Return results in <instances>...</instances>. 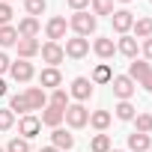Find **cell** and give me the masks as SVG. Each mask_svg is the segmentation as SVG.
<instances>
[{
    "label": "cell",
    "instance_id": "cell-1",
    "mask_svg": "<svg viewBox=\"0 0 152 152\" xmlns=\"http://www.w3.org/2000/svg\"><path fill=\"white\" fill-rule=\"evenodd\" d=\"M96 24H99V18L93 15V12H87V9H81V12H75L72 18H69V27L75 30V36H90V33H96Z\"/></svg>",
    "mask_w": 152,
    "mask_h": 152
},
{
    "label": "cell",
    "instance_id": "cell-2",
    "mask_svg": "<svg viewBox=\"0 0 152 152\" xmlns=\"http://www.w3.org/2000/svg\"><path fill=\"white\" fill-rule=\"evenodd\" d=\"M63 122H66L69 128H84V125L90 122V110H87L84 104H78V102H75V104H69V107H66Z\"/></svg>",
    "mask_w": 152,
    "mask_h": 152
},
{
    "label": "cell",
    "instance_id": "cell-3",
    "mask_svg": "<svg viewBox=\"0 0 152 152\" xmlns=\"http://www.w3.org/2000/svg\"><path fill=\"white\" fill-rule=\"evenodd\" d=\"M110 87H113V96L119 102H131V96L137 93V84L128 78V75H116V78L110 81Z\"/></svg>",
    "mask_w": 152,
    "mask_h": 152
},
{
    "label": "cell",
    "instance_id": "cell-4",
    "mask_svg": "<svg viewBox=\"0 0 152 152\" xmlns=\"http://www.w3.org/2000/svg\"><path fill=\"white\" fill-rule=\"evenodd\" d=\"M9 75H12L15 84H30L36 72H33V63L30 60H15V63H9Z\"/></svg>",
    "mask_w": 152,
    "mask_h": 152
},
{
    "label": "cell",
    "instance_id": "cell-5",
    "mask_svg": "<svg viewBox=\"0 0 152 152\" xmlns=\"http://www.w3.org/2000/svg\"><path fill=\"white\" fill-rule=\"evenodd\" d=\"M63 54H66V57H72V60H84V57L90 54V39H84V36L66 39V48H63Z\"/></svg>",
    "mask_w": 152,
    "mask_h": 152
},
{
    "label": "cell",
    "instance_id": "cell-6",
    "mask_svg": "<svg viewBox=\"0 0 152 152\" xmlns=\"http://www.w3.org/2000/svg\"><path fill=\"white\" fill-rule=\"evenodd\" d=\"M110 24H113V30H116L119 36H125V33L134 27V12H131V9H113Z\"/></svg>",
    "mask_w": 152,
    "mask_h": 152
},
{
    "label": "cell",
    "instance_id": "cell-7",
    "mask_svg": "<svg viewBox=\"0 0 152 152\" xmlns=\"http://www.w3.org/2000/svg\"><path fill=\"white\" fill-rule=\"evenodd\" d=\"M39 54H42V60H45L51 69H57V66L66 60V54H63V45H60V42H45V45L39 48Z\"/></svg>",
    "mask_w": 152,
    "mask_h": 152
},
{
    "label": "cell",
    "instance_id": "cell-8",
    "mask_svg": "<svg viewBox=\"0 0 152 152\" xmlns=\"http://www.w3.org/2000/svg\"><path fill=\"white\" fill-rule=\"evenodd\" d=\"M69 96L78 102V104H84V102L93 96V81H90V78H75L72 87H69Z\"/></svg>",
    "mask_w": 152,
    "mask_h": 152
},
{
    "label": "cell",
    "instance_id": "cell-9",
    "mask_svg": "<svg viewBox=\"0 0 152 152\" xmlns=\"http://www.w3.org/2000/svg\"><path fill=\"white\" fill-rule=\"evenodd\" d=\"M66 30H69V21H66L63 15H54V18L45 24V36H48V42H60V39H66Z\"/></svg>",
    "mask_w": 152,
    "mask_h": 152
},
{
    "label": "cell",
    "instance_id": "cell-10",
    "mask_svg": "<svg viewBox=\"0 0 152 152\" xmlns=\"http://www.w3.org/2000/svg\"><path fill=\"white\" fill-rule=\"evenodd\" d=\"M24 99H27V107L30 110H45L48 107V96L42 87H27L24 90Z\"/></svg>",
    "mask_w": 152,
    "mask_h": 152
},
{
    "label": "cell",
    "instance_id": "cell-11",
    "mask_svg": "<svg viewBox=\"0 0 152 152\" xmlns=\"http://www.w3.org/2000/svg\"><path fill=\"white\" fill-rule=\"evenodd\" d=\"M39 131H42V122H39V116H33V113L21 116V122H18V134H21L24 140H33Z\"/></svg>",
    "mask_w": 152,
    "mask_h": 152
},
{
    "label": "cell",
    "instance_id": "cell-12",
    "mask_svg": "<svg viewBox=\"0 0 152 152\" xmlns=\"http://www.w3.org/2000/svg\"><path fill=\"white\" fill-rule=\"evenodd\" d=\"M63 113H66V107H54V104H48V107L42 110L39 122H42V125H48V128H60V122H63Z\"/></svg>",
    "mask_w": 152,
    "mask_h": 152
},
{
    "label": "cell",
    "instance_id": "cell-13",
    "mask_svg": "<svg viewBox=\"0 0 152 152\" xmlns=\"http://www.w3.org/2000/svg\"><path fill=\"white\" fill-rule=\"evenodd\" d=\"M15 30H18V39H36V36H39V18H30V15H27V18L18 21Z\"/></svg>",
    "mask_w": 152,
    "mask_h": 152
},
{
    "label": "cell",
    "instance_id": "cell-14",
    "mask_svg": "<svg viewBox=\"0 0 152 152\" xmlns=\"http://www.w3.org/2000/svg\"><path fill=\"white\" fill-rule=\"evenodd\" d=\"M137 48H140V42L134 39V36H119V42H116V51L122 54V57H128V60H137Z\"/></svg>",
    "mask_w": 152,
    "mask_h": 152
},
{
    "label": "cell",
    "instance_id": "cell-15",
    "mask_svg": "<svg viewBox=\"0 0 152 152\" xmlns=\"http://www.w3.org/2000/svg\"><path fill=\"white\" fill-rule=\"evenodd\" d=\"M51 146H57L60 152H69V149L75 146V137H72L66 128H54V131H51Z\"/></svg>",
    "mask_w": 152,
    "mask_h": 152
},
{
    "label": "cell",
    "instance_id": "cell-16",
    "mask_svg": "<svg viewBox=\"0 0 152 152\" xmlns=\"http://www.w3.org/2000/svg\"><path fill=\"white\" fill-rule=\"evenodd\" d=\"M39 84H42V90H57L60 84H63V75H60V69H42V75H39Z\"/></svg>",
    "mask_w": 152,
    "mask_h": 152
},
{
    "label": "cell",
    "instance_id": "cell-17",
    "mask_svg": "<svg viewBox=\"0 0 152 152\" xmlns=\"http://www.w3.org/2000/svg\"><path fill=\"white\" fill-rule=\"evenodd\" d=\"M15 48H18V60H33V57L39 54V48H42V45H39L36 39H18V45H15Z\"/></svg>",
    "mask_w": 152,
    "mask_h": 152
},
{
    "label": "cell",
    "instance_id": "cell-18",
    "mask_svg": "<svg viewBox=\"0 0 152 152\" xmlns=\"http://www.w3.org/2000/svg\"><path fill=\"white\" fill-rule=\"evenodd\" d=\"M93 51H96L102 60H110V57L116 54V42H113V39H107V36H102V39H96V42H93Z\"/></svg>",
    "mask_w": 152,
    "mask_h": 152
},
{
    "label": "cell",
    "instance_id": "cell-19",
    "mask_svg": "<svg viewBox=\"0 0 152 152\" xmlns=\"http://www.w3.org/2000/svg\"><path fill=\"white\" fill-rule=\"evenodd\" d=\"M149 146H152L149 134H140V131L128 134V149H131V152H149Z\"/></svg>",
    "mask_w": 152,
    "mask_h": 152
},
{
    "label": "cell",
    "instance_id": "cell-20",
    "mask_svg": "<svg viewBox=\"0 0 152 152\" xmlns=\"http://www.w3.org/2000/svg\"><path fill=\"white\" fill-rule=\"evenodd\" d=\"M90 81H93V87H96V84H110V81H113L110 66H107V63H99V66L93 69V78H90Z\"/></svg>",
    "mask_w": 152,
    "mask_h": 152
},
{
    "label": "cell",
    "instance_id": "cell-21",
    "mask_svg": "<svg viewBox=\"0 0 152 152\" xmlns=\"http://www.w3.org/2000/svg\"><path fill=\"white\" fill-rule=\"evenodd\" d=\"M149 69H152V66H149L146 60H131V66H128V78H131L134 84H140V81H143V75H146Z\"/></svg>",
    "mask_w": 152,
    "mask_h": 152
},
{
    "label": "cell",
    "instance_id": "cell-22",
    "mask_svg": "<svg viewBox=\"0 0 152 152\" xmlns=\"http://www.w3.org/2000/svg\"><path fill=\"white\" fill-rule=\"evenodd\" d=\"M134 39L140 42V39H149L152 36V18H134Z\"/></svg>",
    "mask_w": 152,
    "mask_h": 152
},
{
    "label": "cell",
    "instance_id": "cell-23",
    "mask_svg": "<svg viewBox=\"0 0 152 152\" xmlns=\"http://www.w3.org/2000/svg\"><path fill=\"white\" fill-rule=\"evenodd\" d=\"M15 45H18V30L12 24L0 27V48H15Z\"/></svg>",
    "mask_w": 152,
    "mask_h": 152
},
{
    "label": "cell",
    "instance_id": "cell-24",
    "mask_svg": "<svg viewBox=\"0 0 152 152\" xmlns=\"http://www.w3.org/2000/svg\"><path fill=\"white\" fill-rule=\"evenodd\" d=\"M87 125H93L96 131H104V128L110 125V113H107V110H93V113H90V122H87Z\"/></svg>",
    "mask_w": 152,
    "mask_h": 152
},
{
    "label": "cell",
    "instance_id": "cell-25",
    "mask_svg": "<svg viewBox=\"0 0 152 152\" xmlns=\"http://www.w3.org/2000/svg\"><path fill=\"white\" fill-rule=\"evenodd\" d=\"M113 110H116V119H122V122H131V119L137 116V107H134L131 102H119Z\"/></svg>",
    "mask_w": 152,
    "mask_h": 152
},
{
    "label": "cell",
    "instance_id": "cell-26",
    "mask_svg": "<svg viewBox=\"0 0 152 152\" xmlns=\"http://www.w3.org/2000/svg\"><path fill=\"white\" fill-rule=\"evenodd\" d=\"M113 146H110V137L104 134V131H99L93 140H90V152H110Z\"/></svg>",
    "mask_w": 152,
    "mask_h": 152
},
{
    "label": "cell",
    "instance_id": "cell-27",
    "mask_svg": "<svg viewBox=\"0 0 152 152\" xmlns=\"http://www.w3.org/2000/svg\"><path fill=\"white\" fill-rule=\"evenodd\" d=\"M9 110H12V113H21V116H27V113H30L24 93H18V96H12V99H9Z\"/></svg>",
    "mask_w": 152,
    "mask_h": 152
},
{
    "label": "cell",
    "instance_id": "cell-28",
    "mask_svg": "<svg viewBox=\"0 0 152 152\" xmlns=\"http://www.w3.org/2000/svg\"><path fill=\"white\" fill-rule=\"evenodd\" d=\"M48 9V0H24V12L30 15V18H36V15H42Z\"/></svg>",
    "mask_w": 152,
    "mask_h": 152
},
{
    "label": "cell",
    "instance_id": "cell-29",
    "mask_svg": "<svg viewBox=\"0 0 152 152\" xmlns=\"http://www.w3.org/2000/svg\"><path fill=\"white\" fill-rule=\"evenodd\" d=\"M48 104H54V107H69V93H66L63 87L51 90V99H48Z\"/></svg>",
    "mask_w": 152,
    "mask_h": 152
},
{
    "label": "cell",
    "instance_id": "cell-30",
    "mask_svg": "<svg viewBox=\"0 0 152 152\" xmlns=\"http://www.w3.org/2000/svg\"><path fill=\"white\" fill-rule=\"evenodd\" d=\"M93 15H113V0H90Z\"/></svg>",
    "mask_w": 152,
    "mask_h": 152
},
{
    "label": "cell",
    "instance_id": "cell-31",
    "mask_svg": "<svg viewBox=\"0 0 152 152\" xmlns=\"http://www.w3.org/2000/svg\"><path fill=\"white\" fill-rule=\"evenodd\" d=\"M134 125L140 134H152V113H137L134 116Z\"/></svg>",
    "mask_w": 152,
    "mask_h": 152
},
{
    "label": "cell",
    "instance_id": "cell-32",
    "mask_svg": "<svg viewBox=\"0 0 152 152\" xmlns=\"http://www.w3.org/2000/svg\"><path fill=\"white\" fill-rule=\"evenodd\" d=\"M6 152H30V140H24V137H12L9 146H6Z\"/></svg>",
    "mask_w": 152,
    "mask_h": 152
},
{
    "label": "cell",
    "instance_id": "cell-33",
    "mask_svg": "<svg viewBox=\"0 0 152 152\" xmlns=\"http://www.w3.org/2000/svg\"><path fill=\"white\" fill-rule=\"evenodd\" d=\"M12 125H15V113L9 107H3V110H0V131H9Z\"/></svg>",
    "mask_w": 152,
    "mask_h": 152
},
{
    "label": "cell",
    "instance_id": "cell-34",
    "mask_svg": "<svg viewBox=\"0 0 152 152\" xmlns=\"http://www.w3.org/2000/svg\"><path fill=\"white\" fill-rule=\"evenodd\" d=\"M12 21V3H3L0 0V27H6Z\"/></svg>",
    "mask_w": 152,
    "mask_h": 152
},
{
    "label": "cell",
    "instance_id": "cell-35",
    "mask_svg": "<svg viewBox=\"0 0 152 152\" xmlns=\"http://www.w3.org/2000/svg\"><path fill=\"white\" fill-rule=\"evenodd\" d=\"M66 3H69V9L81 12V9H87V6H90V0H66Z\"/></svg>",
    "mask_w": 152,
    "mask_h": 152
},
{
    "label": "cell",
    "instance_id": "cell-36",
    "mask_svg": "<svg viewBox=\"0 0 152 152\" xmlns=\"http://www.w3.org/2000/svg\"><path fill=\"white\" fill-rule=\"evenodd\" d=\"M137 87H143V90H146V93H152V69H149V72H146V75H143V81H140V84H137Z\"/></svg>",
    "mask_w": 152,
    "mask_h": 152
},
{
    "label": "cell",
    "instance_id": "cell-37",
    "mask_svg": "<svg viewBox=\"0 0 152 152\" xmlns=\"http://www.w3.org/2000/svg\"><path fill=\"white\" fill-rule=\"evenodd\" d=\"M140 51H143V57H146V60H152V36H149V39H143Z\"/></svg>",
    "mask_w": 152,
    "mask_h": 152
},
{
    "label": "cell",
    "instance_id": "cell-38",
    "mask_svg": "<svg viewBox=\"0 0 152 152\" xmlns=\"http://www.w3.org/2000/svg\"><path fill=\"white\" fill-rule=\"evenodd\" d=\"M9 63H12V60H9L3 51H0V75H3V72H9Z\"/></svg>",
    "mask_w": 152,
    "mask_h": 152
},
{
    "label": "cell",
    "instance_id": "cell-39",
    "mask_svg": "<svg viewBox=\"0 0 152 152\" xmlns=\"http://www.w3.org/2000/svg\"><path fill=\"white\" fill-rule=\"evenodd\" d=\"M3 96H6V81L0 78V99H3Z\"/></svg>",
    "mask_w": 152,
    "mask_h": 152
},
{
    "label": "cell",
    "instance_id": "cell-40",
    "mask_svg": "<svg viewBox=\"0 0 152 152\" xmlns=\"http://www.w3.org/2000/svg\"><path fill=\"white\" fill-rule=\"evenodd\" d=\"M39 152H60V149H57V146H42Z\"/></svg>",
    "mask_w": 152,
    "mask_h": 152
},
{
    "label": "cell",
    "instance_id": "cell-41",
    "mask_svg": "<svg viewBox=\"0 0 152 152\" xmlns=\"http://www.w3.org/2000/svg\"><path fill=\"white\" fill-rule=\"evenodd\" d=\"M119 3H131V0H119Z\"/></svg>",
    "mask_w": 152,
    "mask_h": 152
},
{
    "label": "cell",
    "instance_id": "cell-42",
    "mask_svg": "<svg viewBox=\"0 0 152 152\" xmlns=\"http://www.w3.org/2000/svg\"><path fill=\"white\" fill-rule=\"evenodd\" d=\"M110 152H122V149H110Z\"/></svg>",
    "mask_w": 152,
    "mask_h": 152
},
{
    "label": "cell",
    "instance_id": "cell-43",
    "mask_svg": "<svg viewBox=\"0 0 152 152\" xmlns=\"http://www.w3.org/2000/svg\"><path fill=\"white\" fill-rule=\"evenodd\" d=\"M3 3H12V0H3Z\"/></svg>",
    "mask_w": 152,
    "mask_h": 152
},
{
    "label": "cell",
    "instance_id": "cell-44",
    "mask_svg": "<svg viewBox=\"0 0 152 152\" xmlns=\"http://www.w3.org/2000/svg\"><path fill=\"white\" fill-rule=\"evenodd\" d=\"M0 152H6V149H0Z\"/></svg>",
    "mask_w": 152,
    "mask_h": 152
},
{
    "label": "cell",
    "instance_id": "cell-45",
    "mask_svg": "<svg viewBox=\"0 0 152 152\" xmlns=\"http://www.w3.org/2000/svg\"><path fill=\"white\" fill-rule=\"evenodd\" d=\"M149 152H152V146H149Z\"/></svg>",
    "mask_w": 152,
    "mask_h": 152
},
{
    "label": "cell",
    "instance_id": "cell-46",
    "mask_svg": "<svg viewBox=\"0 0 152 152\" xmlns=\"http://www.w3.org/2000/svg\"><path fill=\"white\" fill-rule=\"evenodd\" d=\"M149 3H152V0H149Z\"/></svg>",
    "mask_w": 152,
    "mask_h": 152
}]
</instances>
